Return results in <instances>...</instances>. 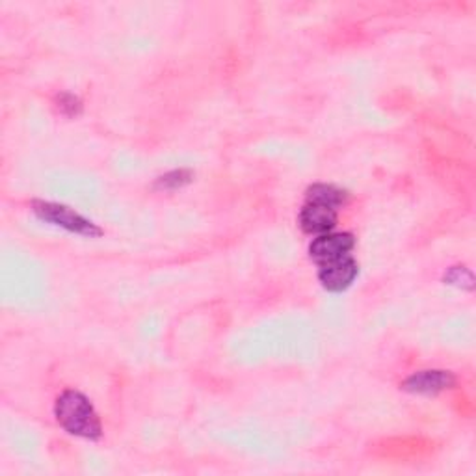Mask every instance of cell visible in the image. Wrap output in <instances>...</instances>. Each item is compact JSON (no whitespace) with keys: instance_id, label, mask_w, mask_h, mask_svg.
Returning a JSON list of instances; mask_svg holds the SVG:
<instances>
[{"instance_id":"9","label":"cell","mask_w":476,"mask_h":476,"mask_svg":"<svg viewBox=\"0 0 476 476\" xmlns=\"http://www.w3.org/2000/svg\"><path fill=\"white\" fill-rule=\"evenodd\" d=\"M445 282H449L451 285L467 289V291H472V287H474V277H472V273H471L467 268H463V266H454V268H451V270L445 273Z\"/></svg>"},{"instance_id":"10","label":"cell","mask_w":476,"mask_h":476,"mask_svg":"<svg viewBox=\"0 0 476 476\" xmlns=\"http://www.w3.org/2000/svg\"><path fill=\"white\" fill-rule=\"evenodd\" d=\"M56 103H58L60 112L65 114V115H69V117L78 115V114L83 112V103H81V99L74 97L73 94H60L58 99H56Z\"/></svg>"},{"instance_id":"1","label":"cell","mask_w":476,"mask_h":476,"mask_svg":"<svg viewBox=\"0 0 476 476\" xmlns=\"http://www.w3.org/2000/svg\"><path fill=\"white\" fill-rule=\"evenodd\" d=\"M55 415L58 424L76 438L97 441L103 435L101 419L83 392L73 389L64 391L56 401Z\"/></svg>"},{"instance_id":"3","label":"cell","mask_w":476,"mask_h":476,"mask_svg":"<svg viewBox=\"0 0 476 476\" xmlns=\"http://www.w3.org/2000/svg\"><path fill=\"white\" fill-rule=\"evenodd\" d=\"M355 246V238L350 233H326L316 236L309 246V257L319 264H326L337 259H342L346 255H352L350 252Z\"/></svg>"},{"instance_id":"7","label":"cell","mask_w":476,"mask_h":476,"mask_svg":"<svg viewBox=\"0 0 476 476\" xmlns=\"http://www.w3.org/2000/svg\"><path fill=\"white\" fill-rule=\"evenodd\" d=\"M305 197H307V203H319V205H326L337 211L339 207H342L348 202V192L333 184L316 183L307 188Z\"/></svg>"},{"instance_id":"5","label":"cell","mask_w":476,"mask_h":476,"mask_svg":"<svg viewBox=\"0 0 476 476\" xmlns=\"http://www.w3.org/2000/svg\"><path fill=\"white\" fill-rule=\"evenodd\" d=\"M456 385V376L449 371H421L404 380L402 389L413 394H438L441 391L452 389Z\"/></svg>"},{"instance_id":"4","label":"cell","mask_w":476,"mask_h":476,"mask_svg":"<svg viewBox=\"0 0 476 476\" xmlns=\"http://www.w3.org/2000/svg\"><path fill=\"white\" fill-rule=\"evenodd\" d=\"M357 273H360V264L352 255H346L322 264L319 270V282L330 293H342L355 282Z\"/></svg>"},{"instance_id":"8","label":"cell","mask_w":476,"mask_h":476,"mask_svg":"<svg viewBox=\"0 0 476 476\" xmlns=\"http://www.w3.org/2000/svg\"><path fill=\"white\" fill-rule=\"evenodd\" d=\"M192 181V172L190 170H174L161 179L156 181V188H164V190H175Z\"/></svg>"},{"instance_id":"6","label":"cell","mask_w":476,"mask_h":476,"mask_svg":"<svg viewBox=\"0 0 476 476\" xmlns=\"http://www.w3.org/2000/svg\"><path fill=\"white\" fill-rule=\"evenodd\" d=\"M337 211L319 203H305L300 211V227L307 234H326L337 227Z\"/></svg>"},{"instance_id":"2","label":"cell","mask_w":476,"mask_h":476,"mask_svg":"<svg viewBox=\"0 0 476 476\" xmlns=\"http://www.w3.org/2000/svg\"><path fill=\"white\" fill-rule=\"evenodd\" d=\"M32 211L39 220L58 225V227H62L69 233L90 236V238L103 234V229L99 225H95L94 222H90L88 218L74 213L73 209H69L65 205L35 200V202H32Z\"/></svg>"}]
</instances>
